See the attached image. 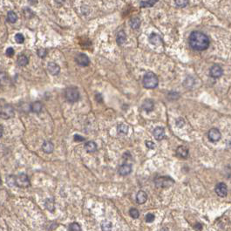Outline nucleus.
Returning <instances> with one entry per match:
<instances>
[{
    "label": "nucleus",
    "instance_id": "obj_33",
    "mask_svg": "<svg viewBox=\"0 0 231 231\" xmlns=\"http://www.w3.org/2000/svg\"><path fill=\"white\" fill-rule=\"evenodd\" d=\"M15 40L18 44H23L24 41V37L22 33H18L15 36Z\"/></svg>",
    "mask_w": 231,
    "mask_h": 231
},
{
    "label": "nucleus",
    "instance_id": "obj_1",
    "mask_svg": "<svg viewBox=\"0 0 231 231\" xmlns=\"http://www.w3.org/2000/svg\"><path fill=\"white\" fill-rule=\"evenodd\" d=\"M188 43L191 48L196 51H205L209 46V39L203 32L195 31L189 35Z\"/></svg>",
    "mask_w": 231,
    "mask_h": 231
},
{
    "label": "nucleus",
    "instance_id": "obj_8",
    "mask_svg": "<svg viewBox=\"0 0 231 231\" xmlns=\"http://www.w3.org/2000/svg\"><path fill=\"white\" fill-rule=\"evenodd\" d=\"M216 195L220 197H225L228 194V187L227 185L223 182H220L216 186Z\"/></svg>",
    "mask_w": 231,
    "mask_h": 231
},
{
    "label": "nucleus",
    "instance_id": "obj_16",
    "mask_svg": "<svg viewBox=\"0 0 231 231\" xmlns=\"http://www.w3.org/2000/svg\"><path fill=\"white\" fill-rule=\"evenodd\" d=\"M148 201V194L145 191H139L136 195V201L138 204H143L145 203Z\"/></svg>",
    "mask_w": 231,
    "mask_h": 231
},
{
    "label": "nucleus",
    "instance_id": "obj_25",
    "mask_svg": "<svg viewBox=\"0 0 231 231\" xmlns=\"http://www.w3.org/2000/svg\"><path fill=\"white\" fill-rule=\"evenodd\" d=\"M130 26L133 28V30H136L141 26V19L139 18H133L130 20Z\"/></svg>",
    "mask_w": 231,
    "mask_h": 231
},
{
    "label": "nucleus",
    "instance_id": "obj_30",
    "mask_svg": "<svg viewBox=\"0 0 231 231\" xmlns=\"http://www.w3.org/2000/svg\"><path fill=\"white\" fill-rule=\"evenodd\" d=\"M157 1L153 0V1H141L140 4L141 7H152L153 4H156Z\"/></svg>",
    "mask_w": 231,
    "mask_h": 231
},
{
    "label": "nucleus",
    "instance_id": "obj_37",
    "mask_svg": "<svg viewBox=\"0 0 231 231\" xmlns=\"http://www.w3.org/2000/svg\"><path fill=\"white\" fill-rule=\"evenodd\" d=\"M184 124H185L184 121H183V119H181V118L178 119L176 121V126L178 127H182V126H184Z\"/></svg>",
    "mask_w": 231,
    "mask_h": 231
},
{
    "label": "nucleus",
    "instance_id": "obj_15",
    "mask_svg": "<svg viewBox=\"0 0 231 231\" xmlns=\"http://www.w3.org/2000/svg\"><path fill=\"white\" fill-rule=\"evenodd\" d=\"M176 155L181 159H187L188 156V149L183 146H180L176 149Z\"/></svg>",
    "mask_w": 231,
    "mask_h": 231
},
{
    "label": "nucleus",
    "instance_id": "obj_29",
    "mask_svg": "<svg viewBox=\"0 0 231 231\" xmlns=\"http://www.w3.org/2000/svg\"><path fill=\"white\" fill-rule=\"evenodd\" d=\"M68 230L69 231H81V227L79 224L77 223H72L68 226Z\"/></svg>",
    "mask_w": 231,
    "mask_h": 231
},
{
    "label": "nucleus",
    "instance_id": "obj_12",
    "mask_svg": "<svg viewBox=\"0 0 231 231\" xmlns=\"http://www.w3.org/2000/svg\"><path fill=\"white\" fill-rule=\"evenodd\" d=\"M47 70L49 71V73L53 76H56L60 72V67L58 64L55 62H49L47 65Z\"/></svg>",
    "mask_w": 231,
    "mask_h": 231
},
{
    "label": "nucleus",
    "instance_id": "obj_42",
    "mask_svg": "<svg viewBox=\"0 0 231 231\" xmlns=\"http://www.w3.org/2000/svg\"><path fill=\"white\" fill-rule=\"evenodd\" d=\"M0 127H1V136H3V126L1 125Z\"/></svg>",
    "mask_w": 231,
    "mask_h": 231
},
{
    "label": "nucleus",
    "instance_id": "obj_24",
    "mask_svg": "<svg viewBox=\"0 0 231 231\" xmlns=\"http://www.w3.org/2000/svg\"><path fill=\"white\" fill-rule=\"evenodd\" d=\"M28 61H29V59H28L25 55H20V56H19V58H18V65L19 67H25L28 64Z\"/></svg>",
    "mask_w": 231,
    "mask_h": 231
},
{
    "label": "nucleus",
    "instance_id": "obj_19",
    "mask_svg": "<svg viewBox=\"0 0 231 231\" xmlns=\"http://www.w3.org/2000/svg\"><path fill=\"white\" fill-rule=\"evenodd\" d=\"M45 207L46 208L48 211L50 212H54L55 210V203H54V200L52 198H48L45 201Z\"/></svg>",
    "mask_w": 231,
    "mask_h": 231
},
{
    "label": "nucleus",
    "instance_id": "obj_26",
    "mask_svg": "<svg viewBox=\"0 0 231 231\" xmlns=\"http://www.w3.org/2000/svg\"><path fill=\"white\" fill-rule=\"evenodd\" d=\"M6 19H7V21L9 23L11 24H14L17 21L18 19V16L14 12H9L7 13V17H6Z\"/></svg>",
    "mask_w": 231,
    "mask_h": 231
},
{
    "label": "nucleus",
    "instance_id": "obj_20",
    "mask_svg": "<svg viewBox=\"0 0 231 231\" xmlns=\"http://www.w3.org/2000/svg\"><path fill=\"white\" fill-rule=\"evenodd\" d=\"M85 149H86L88 153H94V152L96 151V149H97V145L93 141H87L86 144H85Z\"/></svg>",
    "mask_w": 231,
    "mask_h": 231
},
{
    "label": "nucleus",
    "instance_id": "obj_41",
    "mask_svg": "<svg viewBox=\"0 0 231 231\" xmlns=\"http://www.w3.org/2000/svg\"><path fill=\"white\" fill-rule=\"evenodd\" d=\"M201 228L202 227H201V225L200 223H197L196 225H195V228H196L198 231H200L201 229Z\"/></svg>",
    "mask_w": 231,
    "mask_h": 231
},
{
    "label": "nucleus",
    "instance_id": "obj_18",
    "mask_svg": "<svg viewBox=\"0 0 231 231\" xmlns=\"http://www.w3.org/2000/svg\"><path fill=\"white\" fill-rule=\"evenodd\" d=\"M153 107H154V103L152 99H147L142 103V108L147 111V112H151L153 111Z\"/></svg>",
    "mask_w": 231,
    "mask_h": 231
},
{
    "label": "nucleus",
    "instance_id": "obj_39",
    "mask_svg": "<svg viewBox=\"0 0 231 231\" xmlns=\"http://www.w3.org/2000/svg\"><path fill=\"white\" fill-rule=\"evenodd\" d=\"M146 146H147V147H148L149 149L154 148V143H153V141H146Z\"/></svg>",
    "mask_w": 231,
    "mask_h": 231
},
{
    "label": "nucleus",
    "instance_id": "obj_2",
    "mask_svg": "<svg viewBox=\"0 0 231 231\" xmlns=\"http://www.w3.org/2000/svg\"><path fill=\"white\" fill-rule=\"evenodd\" d=\"M142 83H143V86L147 89H153V88L158 86L159 79H158V77L153 73L149 72L144 75Z\"/></svg>",
    "mask_w": 231,
    "mask_h": 231
},
{
    "label": "nucleus",
    "instance_id": "obj_32",
    "mask_svg": "<svg viewBox=\"0 0 231 231\" xmlns=\"http://www.w3.org/2000/svg\"><path fill=\"white\" fill-rule=\"evenodd\" d=\"M155 219V216L152 213H148V214H147L145 216V221L146 223H153V221Z\"/></svg>",
    "mask_w": 231,
    "mask_h": 231
},
{
    "label": "nucleus",
    "instance_id": "obj_40",
    "mask_svg": "<svg viewBox=\"0 0 231 231\" xmlns=\"http://www.w3.org/2000/svg\"><path fill=\"white\" fill-rule=\"evenodd\" d=\"M95 99H96L99 103H102V102H103V99H102L101 94H96V95H95Z\"/></svg>",
    "mask_w": 231,
    "mask_h": 231
},
{
    "label": "nucleus",
    "instance_id": "obj_34",
    "mask_svg": "<svg viewBox=\"0 0 231 231\" xmlns=\"http://www.w3.org/2000/svg\"><path fill=\"white\" fill-rule=\"evenodd\" d=\"M14 53H15V51H14V49L12 47H8L6 51H5V54L7 55L9 58H12V56L14 55Z\"/></svg>",
    "mask_w": 231,
    "mask_h": 231
},
{
    "label": "nucleus",
    "instance_id": "obj_23",
    "mask_svg": "<svg viewBox=\"0 0 231 231\" xmlns=\"http://www.w3.org/2000/svg\"><path fill=\"white\" fill-rule=\"evenodd\" d=\"M102 231H112L113 229V223L108 220H104L101 223Z\"/></svg>",
    "mask_w": 231,
    "mask_h": 231
},
{
    "label": "nucleus",
    "instance_id": "obj_36",
    "mask_svg": "<svg viewBox=\"0 0 231 231\" xmlns=\"http://www.w3.org/2000/svg\"><path fill=\"white\" fill-rule=\"evenodd\" d=\"M175 4H176L178 7H185L188 4V1H175Z\"/></svg>",
    "mask_w": 231,
    "mask_h": 231
},
{
    "label": "nucleus",
    "instance_id": "obj_17",
    "mask_svg": "<svg viewBox=\"0 0 231 231\" xmlns=\"http://www.w3.org/2000/svg\"><path fill=\"white\" fill-rule=\"evenodd\" d=\"M149 42L153 45H155V46H158V45H161L162 43V39L161 38V36H159L156 33H152L149 36Z\"/></svg>",
    "mask_w": 231,
    "mask_h": 231
},
{
    "label": "nucleus",
    "instance_id": "obj_9",
    "mask_svg": "<svg viewBox=\"0 0 231 231\" xmlns=\"http://www.w3.org/2000/svg\"><path fill=\"white\" fill-rule=\"evenodd\" d=\"M208 136L209 141H212V142H216V141H220V139L222 137V134L217 128H211L208 132Z\"/></svg>",
    "mask_w": 231,
    "mask_h": 231
},
{
    "label": "nucleus",
    "instance_id": "obj_13",
    "mask_svg": "<svg viewBox=\"0 0 231 231\" xmlns=\"http://www.w3.org/2000/svg\"><path fill=\"white\" fill-rule=\"evenodd\" d=\"M131 172H132V167H131V165L127 164V163L122 164L119 169V174L122 176H126Z\"/></svg>",
    "mask_w": 231,
    "mask_h": 231
},
{
    "label": "nucleus",
    "instance_id": "obj_11",
    "mask_svg": "<svg viewBox=\"0 0 231 231\" xmlns=\"http://www.w3.org/2000/svg\"><path fill=\"white\" fill-rule=\"evenodd\" d=\"M153 137L157 141H161L165 138V129L161 126H157L153 131Z\"/></svg>",
    "mask_w": 231,
    "mask_h": 231
},
{
    "label": "nucleus",
    "instance_id": "obj_31",
    "mask_svg": "<svg viewBox=\"0 0 231 231\" xmlns=\"http://www.w3.org/2000/svg\"><path fill=\"white\" fill-rule=\"evenodd\" d=\"M129 215L133 219H137L140 216V212L138 211V209H136V208H133L129 210Z\"/></svg>",
    "mask_w": 231,
    "mask_h": 231
},
{
    "label": "nucleus",
    "instance_id": "obj_28",
    "mask_svg": "<svg viewBox=\"0 0 231 231\" xmlns=\"http://www.w3.org/2000/svg\"><path fill=\"white\" fill-rule=\"evenodd\" d=\"M117 130L119 133L126 134V133H127V131H128V126H127V125L124 124V123H121V124L118 125Z\"/></svg>",
    "mask_w": 231,
    "mask_h": 231
},
{
    "label": "nucleus",
    "instance_id": "obj_6",
    "mask_svg": "<svg viewBox=\"0 0 231 231\" xmlns=\"http://www.w3.org/2000/svg\"><path fill=\"white\" fill-rule=\"evenodd\" d=\"M14 115V110L11 105L6 104L1 107V117L3 119H10Z\"/></svg>",
    "mask_w": 231,
    "mask_h": 231
},
{
    "label": "nucleus",
    "instance_id": "obj_5",
    "mask_svg": "<svg viewBox=\"0 0 231 231\" xmlns=\"http://www.w3.org/2000/svg\"><path fill=\"white\" fill-rule=\"evenodd\" d=\"M30 180H29V177L24 174L21 173L19 175L16 176V186L19 187V188H28L30 187Z\"/></svg>",
    "mask_w": 231,
    "mask_h": 231
},
{
    "label": "nucleus",
    "instance_id": "obj_21",
    "mask_svg": "<svg viewBox=\"0 0 231 231\" xmlns=\"http://www.w3.org/2000/svg\"><path fill=\"white\" fill-rule=\"evenodd\" d=\"M126 35L125 31H121L118 32L117 37H116V42L119 46H121L126 42Z\"/></svg>",
    "mask_w": 231,
    "mask_h": 231
},
{
    "label": "nucleus",
    "instance_id": "obj_10",
    "mask_svg": "<svg viewBox=\"0 0 231 231\" xmlns=\"http://www.w3.org/2000/svg\"><path fill=\"white\" fill-rule=\"evenodd\" d=\"M210 76L213 78H219L221 77L223 73V71L222 69V67H220L219 65H214L213 67L210 68Z\"/></svg>",
    "mask_w": 231,
    "mask_h": 231
},
{
    "label": "nucleus",
    "instance_id": "obj_14",
    "mask_svg": "<svg viewBox=\"0 0 231 231\" xmlns=\"http://www.w3.org/2000/svg\"><path fill=\"white\" fill-rule=\"evenodd\" d=\"M42 150H43L44 153H51L54 150V145L52 144L51 141H46L42 145Z\"/></svg>",
    "mask_w": 231,
    "mask_h": 231
},
{
    "label": "nucleus",
    "instance_id": "obj_27",
    "mask_svg": "<svg viewBox=\"0 0 231 231\" xmlns=\"http://www.w3.org/2000/svg\"><path fill=\"white\" fill-rule=\"evenodd\" d=\"M6 183L9 187H14L16 186V176L15 175H8L6 177Z\"/></svg>",
    "mask_w": 231,
    "mask_h": 231
},
{
    "label": "nucleus",
    "instance_id": "obj_3",
    "mask_svg": "<svg viewBox=\"0 0 231 231\" xmlns=\"http://www.w3.org/2000/svg\"><path fill=\"white\" fill-rule=\"evenodd\" d=\"M65 96L67 101L74 103L79 99V92L75 87H69L65 91Z\"/></svg>",
    "mask_w": 231,
    "mask_h": 231
},
{
    "label": "nucleus",
    "instance_id": "obj_38",
    "mask_svg": "<svg viewBox=\"0 0 231 231\" xmlns=\"http://www.w3.org/2000/svg\"><path fill=\"white\" fill-rule=\"evenodd\" d=\"M73 138H74L75 141H78V142L85 141V138L83 137V136H81V135H78V134H75L74 136H73Z\"/></svg>",
    "mask_w": 231,
    "mask_h": 231
},
{
    "label": "nucleus",
    "instance_id": "obj_7",
    "mask_svg": "<svg viewBox=\"0 0 231 231\" xmlns=\"http://www.w3.org/2000/svg\"><path fill=\"white\" fill-rule=\"evenodd\" d=\"M75 60L80 67H87L90 64V59L85 53H78L75 57Z\"/></svg>",
    "mask_w": 231,
    "mask_h": 231
},
{
    "label": "nucleus",
    "instance_id": "obj_22",
    "mask_svg": "<svg viewBox=\"0 0 231 231\" xmlns=\"http://www.w3.org/2000/svg\"><path fill=\"white\" fill-rule=\"evenodd\" d=\"M42 108H43V105H42L41 102L39 101L34 102L31 105V110L33 113H36V114H39L41 112Z\"/></svg>",
    "mask_w": 231,
    "mask_h": 231
},
{
    "label": "nucleus",
    "instance_id": "obj_35",
    "mask_svg": "<svg viewBox=\"0 0 231 231\" xmlns=\"http://www.w3.org/2000/svg\"><path fill=\"white\" fill-rule=\"evenodd\" d=\"M46 53V49H45V48H40V49L38 50V55H39V57H40V58H45Z\"/></svg>",
    "mask_w": 231,
    "mask_h": 231
},
{
    "label": "nucleus",
    "instance_id": "obj_4",
    "mask_svg": "<svg viewBox=\"0 0 231 231\" xmlns=\"http://www.w3.org/2000/svg\"><path fill=\"white\" fill-rule=\"evenodd\" d=\"M154 183L158 188H169L175 183V180L169 176H161L155 179Z\"/></svg>",
    "mask_w": 231,
    "mask_h": 231
}]
</instances>
